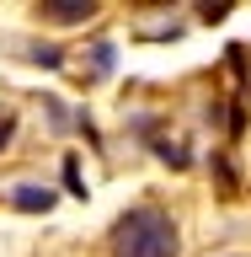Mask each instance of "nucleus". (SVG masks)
<instances>
[{
  "instance_id": "nucleus-2",
  "label": "nucleus",
  "mask_w": 251,
  "mask_h": 257,
  "mask_svg": "<svg viewBox=\"0 0 251 257\" xmlns=\"http://www.w3.org/2000/svg\"><path fill=\"white\" fill-rule=\"evenodd\" d=\"M91 11H96L91 0H48V6H43L48 22H64V27H70V22H86Z\"/></svg>"
},
{
  "instance_id": "nucleus-4",
  "label": "nucleus",
  "mask_w": 251,
  "mask_h": 257,
  "mask_svg": "<svg viewBox=\"0 0 251 257\" xmlns=\"http://www.w3.org/2000/svg\"><path fill=\"white\" fill-rule=\"evenodd\" d=\"M6 134H11V118H6V112H0V145H6Z\"/></svg>"
},
{
  "instance_id": "nucleus-1",
  "label": "nucleus",
  "mask_w": 251,
  "mask_h": 257,
  "mask_svg": "<svg viewBox=\"0 0 251 257\" xmlns=\"http://www.w3.org/2000/svg\"><path fill=\"white\" fill-rule=\"evenodd\" d=\"M107 246H112V257H176L182 236H176V220L166 209L139 204V209H128V214H118Z\"/></svg>"
},
{
  "instance_id": "nucleus-3",
  "label": "nucleus",
  "mask_w": 251,
  "mask_h": 257,
  "mask_svg": "<svg viewBox=\"0 0 251 257\" xmlns=\"http://www.w3.org/2000/svg\"><path fill=\"white\" fill-rule=\"evenodd\" d=\"M16 204H22V209H48V193H16Z\"/></svg>"
}]
</instances>
